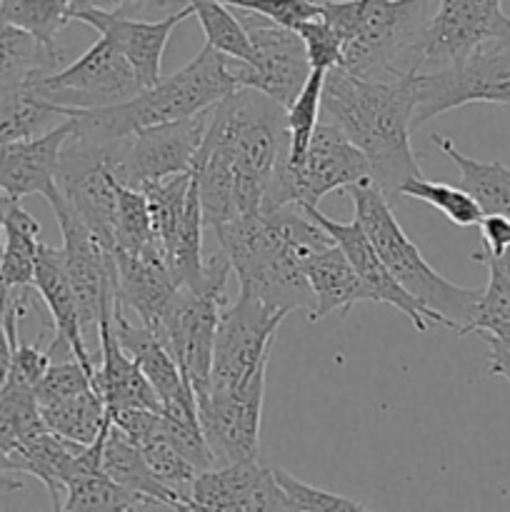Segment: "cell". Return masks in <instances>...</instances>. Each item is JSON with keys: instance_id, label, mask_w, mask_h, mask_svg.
<instances>
[{"instance_id": "cell-44", "label": "cell", "mask_w": 510, "mask_h": 512, "mask_svg": "<svg viewBox=\"0 0 510 512\" xmlns=\"http://www.w3.org/2000/svg\"><path fill=\"white\" fill-rule=\"evenodd\" d=\"M238 10H250V13L265 15L285 28H295L303 20L320 18V3L315 0H220Z\"/></svg>"}, {"instance_id": "cell-2", "label": "cell", "mask_w": 510, "mask_h": 512, "mask_svg": "<svg viewBox=\"0 0 510 512\" xmlns=\"http://www.w3.org/2000/svg\"><path fill=\"white\" fill-rule=\"evenodd\" d=\"M213 235L238 278L240 293L285 315L298 308L313 310L303 263L335 240L300 205L238 215L215 225Z\"/></svg>"}, {"instance_id": "cell-17", "label": "cell", "mask_w": 510, "mask_h": 512, "mask_svg": "<svg viewBox=\"0 0 510 512\" xmlns=\"http://www.w3.org/2000/svg\"><path fill=\"white\" fill-rule=\"evenodd\" d=\"M110 328H113L115 338L123 345L125 353L138 363L148 383L158 393L163 413L170 418L190 420L198 423V403H195V393L190 388L188 380L180 373L178 363L170 355V350L160 343L158 335L143 323H135L128 318V310L120 305H113V315H110Z\"/></svg>"}, {"instance_id": "cell-1", "label": "cell", "mask_w": 510, "mask_h": 512, "mask_svg": "<svg viewBox=\"0 0 510 512\" xmlns=\"http://www.w3.org/2000/svg\"><path fill=\"white\" fill-rule=\"evenodd\" d=\"M288 143L285 108L260 90L240 85L215 105L193 165L205 228L260 213Z\"/></svg>"}, {"instance_id": "cell-16", "label": "cell", "mask_w": 510, "mask_h": 512, "mask_svg": "<svg viewBox=\"0 0 510 512\" xmlns=\"http://www.w3.org/2000/svg\"><path fill=\"white\" fill-rule=\"evenodd\" d=\"M190 510L218 512H288V498L275 483L273 468L258 460L215 465L195 475L190 488Z\"/></svg>"}, {"instance_id": "cell-18", "label": "cell", "mask_w": 510, "mask_h": 512, "mask_svg": "<svg viewBox=\"0 0 510 512\" xmlns=\"http://www.w3.org/2000/svg\"><path fill=\"white\" fill-rule=\"evenodd\" d=\"M190 15H193V8L185 3L178 13L165 15L163 20H153V23L150 20L125 18L120 10L113 13V10L100 8L78 10V13H73V20L90 25L105 40H110V45L133 65L143 88H150L160 80V65H163L165 45H168L170 35Z\"/></svg>"}, {"instance_id": "cell-49", "label": "cell", "mask_w": 510, "mask_h": 512, "mask_svg": "<svg viewBox=\"0 0 510 512\" xmlns=\"http://www.w3.org/2000/svg\"><path fill=\"white\" fill-rule=\"evenodd\" d=\"M13 203V198H8V195L0 190V253H3V223H5V213H8V205Z\"/></svg>"}, {"instance_id": "cell-14", "label": "cell", "mask_w": 510, "mask_h": 512, "mask_svg": "<svg viewBox=\"0 0 510 512\" xmlns=\"http://www.w3.org/2000/svg\"><path fill=\"white\" fill-rule=\"evenodd\" d=\"M228 300L180 285L168 310L153 330L160 343L170 350L180 373L193 388L195 400L210 393V368H213L215 328Z\"/></svg>"}, {"instance_id": "cell-34", "label": "cell", "mask_w": 510, "mask_h": 512, "mask_svg": "<svg viewBox=\"0 0 510 512\" xmlns=\"http://www.w3.org/2000/svg\"><path fill=\"white\" fill-rule=\"evenodd\" d=\"M190 185H193V170L170 175V178L155 180L143 185L145 200H148L150 223H153L155 248L160 250L163 260L168 258V250L178 235L180 220L185 215V205L190 198Z\"/></svg>"}, {"instance_id": "cell-38", "label": "cell", "mask_w": 510, "mask_h": 512, "mask_svg": "<svg viewBox=\"0 0 510 512\" xmlns=\"http://www.w3.org/2000/svg\"><path fill=\"white\" fill-rule=\"evenodd\" d=\"M485 268H488V285L480 290L465 335L475 333L480 338L510 343V278L493 265Z\"/></svg>"}, {"instance_id": "cell-50", "label": "cell", "mask_w": 510, "mask_h": 512, "mask_svg": "<svg viewBox=\"0 0 510 512\" xmlns=\"http://www.w3.org/2000/svg\"><path fill=\"white\" fill-rule=\"evenodd\" d=\"M500 343H503V340H500ZM505 345V348H508L510 350V343H503Z\"/></svg>"}, {"instance_id": "cell-20", "label": "cell", "mask_w": 510, "mask_h": 512, "mask_svg": "<svg viewBox=\"0 0 510 512\" xmlns=\"http://www.w3.org/2000/svg\"><path fill=\"white\" fill-rule=\"evenodd\" d=\"M70 133H73V118L65 115L63 123L50 128L48 133L0 145V190L13 200L38 193L50 205L60 203L63 200L58 190L60 150Z\"/></svg>"}, {"instance_id": "cell-4", "label": "cell", "mask_w": 510, "mask_h": 512, "mask_svg": "<svg viewBox=\"0 0 510 512\" xmlns=\"http://www.w3.org/2000/svg\"><path fill=\"white\" fill-rule=\"evenodd\" d=\"M238 88V80L230 73L228 55L205 43L188 65L143 88L125 103L105 108H60V113L63 118H73V133L95 143H118L140 128L203 113Z\"/></svg>"}, {"instance_id": "cell-12", "label": "cell", "mask_w": 510, "mask_h": 512, "mask_svg": "<svg viewBox=\"0 0 510 512\" xmlns=\"http://www.w3.org/2000/svg\"><path fill=\"white\" fill-rule=\"evenodd\" d=\"M35 85L60 108H105L143 90L133 65L103 35L78 60L35 80Z\"/></svg>"}, {"instance_id": "cell-13", "label": "cell", "mask_w": 510, "mask_h": 512, "mask_svg": "<svg viewBox=\"0 0 510 512\" xmlns=\"http://www.w3.org/2000/svg\"><path fill=\"white\" fill-rule=\"evenodd\" d=\"M213 108L190 115V118L173 120V123L135 130L120 145L113 170L115 178L130 188L140 190L155 180L193 170Z\"/></svg>"}, {"instance_id": "cell-41", "label": "cell", "mask_w": 510, "mask_h": 512, "mask_svg": "<svg viewBox=\"0 0 510 512\" xmlns=\"http://www.w3.org/2000/svg\"><path fill=\"white\" fill-rule=\"evenodd\" d=\"M275 483L280 485L283 495L288 498L290 510L300 512H363L370 510L365 503H358L353 498H343V495L328 493V490L313 488V485L303 483L295 475H290L288 470L273 468Z\"/></svg>"}, {"instance_id": "cell-24", "label": "cell", "mask_w": 510, "mask_h": 512, "mask_svg": "<svg viewBox=\"0 0 510 512\" xmlns=\"http://www.w3.org/2000/svg\"><path fill=\"white\" fill-rule=\"evenodd\" d=\"M303 270L315 298L313 310L308 313L310 323H318L333 313H340L345 318L358 303H373L368 288L338 243H330L310 253L305 258Z\"/></svg>"}, {"instance_id": "cell-30", "label": "cell", "mask_w": 510, "mask_h": 512, "mask_svg": "<svg viewBox=\"0 0 510 512\" xmlns=\"http://www.w3.org/2000/svg\"><path fill=\"white\" fill-rule=\"evenodd\" d=\"M58 115L63 118L60 105L45 98L35 83L0 85V145L33 138Z\"/></svg>"}, {"instance_id": "cell-28", "label": "cell", "mask_w": 510, "mask_h": 512, "mask_svg": "<svg viewBox=\"0 0 510 512\" xmlns=\"http://www.w3.org/2000/svg\"><path fill=\"white\" fill-rule=\"evenodd\" d=\"M435 148L450 158L458 168V185L478 203L483 215H505L510 218V168L503 163H483L468 158L455 148V143L445 135H430Z\"/></svg>"}, {"instance_id": "cell-45", "label": "cell", "mask_w": 510, "mask_h": 512, "mask_svg": "<svg viewBox=\"0 0 510 512\" xmlns=\"http://www.w3.org/2000/svg\"><path fill=\"white\" fill-rule=\"evenodd\" d=\"M5 298L8 293H0V393L10 375V363H13V343H10L8 325H5Z\"/></svg>"}, {"instance_id": "cell-42", "label": "cell", "mask_w": 510, "mask_h": 512, "mask_svg": "<svg viewBox=\"0 0 510 512\" xmlns=\"http://www.w3.org/2000/svg\"><path fill=\"white\" fill-rule=\"evenodd\" d=\"M293 30L303 40L310 68L325 70V73L333 68H340V63H343V40H340V35L323 18L303 20Z\"/></svg>"}, {"instance_id": "cell-26", "label": "cell", "mask_w": 510, "mask_h": 512, "mask_svg": "<svg viewBox=\"0 0 510 512\" xmlns=\"http://www.w3.org/2000/svg\"><path fill=\"white\" fill-rule=\"evenodd\" d=\"M68 60L65 48L50 45L28 30L0 20V85L35 83L60 70Z\"/></svg>"}, {"instance_id": "cell-32", "label": "cell", "mask_w": 510, "mask_h": 512, "mask_svg": "<svg viewBox=\"0 0 510 512\" xmlns=\"http://www.w3.org/2000/svg\"><path fill=\"white\" fill-rule=\"evenodd\" d=\"M65 512L75 510H118V512H135V510H168L160 500L150 495L133 493L123 488L115 480H110L103 470L98 473H80L68 480L63 500Z\"/></svg>"}, {"instance_id": "cell-29", "label": "cell", "mask_w": 510, "mask_h": 512, "mask_svg": "<svg viewBox=\"0 0 510 512\" xmlns=\"http://www.w3.org/2000/svg\"><path fill=\"white\" fill-rule=\"evenodd\" d=\"M103 473L118 485H123V488L133 490V493H143L160 500L168 510H185L183 500L168 485L155 478L138 445L130 443L118 428H113V423H110L108 438H105L103 445Z\"/></svg>"}, {"instance_id": "cell-40", "label": "cell", "mask_w": 510, "mask_h": 512, "mask_svg": "<svg viewBox=\"0 0 510 512\" xmlns=\"http://www.w3.org/2000/svg\"><path fill=\"white\" fill-rule=\"evenodd\" d=\"M0 20L55 45L60 30L73 20V13L68 0H0Z\"/></svg>"}, {"instance_id": "cell-3", "label": "cell", "mask_w": 510, "mask_h": 512, "mask_svg": "<svg viewBox=\"0 0 510 512\" xmlns=\"http://www.w3.org/2000/svg\"><path fill=\"white\" fill-rule=\"evenodd\" d=\"M320 113L363 150L373 180L390 203L400 198L398 190L405 180L423 175L410 145V78L373 80L333 68L325 73Z\"/></svg>"}, {"instance_id": "cell-10", "label": "cell", "mask_w": 510, "mask_h": 512, "mask_svg": "<svg viewBox=\"0 0 510 512\" xmlns=\"http://www.w3.org/2000/svg\"><path fill=\"white\" fill-rule=\"evenodd\" d=\"M238 20L243 23L245 35L250 40L253 58L248 63L228 58L230 73L235 75L238 85L260 90L275 103L288 108L313 70L303 40L293 28H285V25L275 23L265 15L250 13V10H240Z\"/></svg>"}, {"instance_id": "cell-21", "label": "cell", "mask_w": 510, "mask_h": 512, "mask_svg": "<svg viewBox=\"0 0 510 512\" xmlns=\"http://www.w3.org/2000/svg\"><path fill=\"white\" fill-rule=\"evenodd\" d=\"M35 290L43 298L45 308H48L50 318H53L55 338L48 345V353L53 355L55 350L65 348L70 358L78 360L85 368L90 378H95V358L93 350L88 348V340L83 335V325H80L78 300H75L73 285H70L68 273L63 265V253L58 248L40 243L38 260H35Z\"/></svg>"}, {"instance_id": "cell-19", "label": "cell", "mask_w": 510, "mask_h": 512, "mask_svg": "<svg viewBox=\"0 0 510 512\" xmlns=\"http://www.w3.org/2000/svg\"><path fill=\"white\" fill-rule=\"evenodd\" d=\"M315 223L320 225L323 230H328L330 238L343 248V253L348 255L350 265L355 268V273L360 275V280L365 283L368 288L370 298L373 303H385V305H393L395 310L405 315L410 323L415 325L418 333H425L428 330V320L430 323L440 325L438 318L430 313L425 305H420L398 280L393 278V273L388 270V265L383 263V258L378 255L375 245L370 243V238L365 235V230L360 228L358 223H338V220L328 218L318 210V205H300Z\"/></svg>"}, {"instance_id": "cell-43", "label": "cell", "mask_w": 510, "mask_h": 512, "mask_svg": "<svg viewBox=\"0 0 510 512\" xmlns=\"http://www.w3.org/2000/svg\"><path fill=\"white\" fill-rule=\"evenodd\" d=\"M90 385H93V378L85 373V368L78 360L70 358L65 360V363H50V368L45 370L43 378L38 380L33 393L38 405H50L58 403V400L70 398V395L83 393Z\"/></svg>"}, {"instance_id": "cell-7", "label": "cell", "mask_w": 510, "mask_h": 512, "mask_svg": "<svg viewBox=\"0 0 510 512\" xmlns=\"http://www.w3.org/2000/svg\"><path fill=\"white\" fill-rule=\"evenodd\" d=\"M280 155L263 200V213L285 205H318L325 195L345 193L350 185L373 178L363 150L333 123H318L300 165Z\"/></svg>"}, {"instance_id": "cell-36", "label": "cell", "mask_w": 510, "mask_h": 512, "mask_svg": "<svg viewBox=\"0 0 510 512\" xmlns=\"http://www.w3.org/2000/svg\"><path fill=\"white\" fill-rule=\"evenodd\" d=\"M185 3L193 8V15L198 18L210 48L220 50L233 60H243V63L253 58L243 23L238 20V15L230 13V5L220 3V0H185Z\"/></svg>"}, {"instance_id": "cell-15", "label": "cell", "mask_w": 510, "mask_h": 512, "mask_svg": "<svg viewBox=\"0 0 510 512\" xmlns=\"http://www.w3.org/2000/svg\"><path fill=\"white\" fill-rule=\"evenodd\" d=\"M265 370L233 393H208L198 403V423L215 463L258 460L260 418H263Z\"/></svg>"}, {"instance_id": "cell-11", "label": "cell", "mask_w": 510, "mask_h": 512, "mask_svg": "<svg viewBox=\"0 0 510 512\" xmlns=\"http://www.w3.org/2000/svg\"><path fill=\"white\" fill-rule=\"evenodd\" d=\"M488 43H510L503 0H438L418 40V70L460 63Z\"/></svg>"}, {"instance_id": "cell-6", "label": "cell", "mask_w": 510, "mask_h": 512, "mask_svg": "<svg viewBox=\"0 0 510 512\" xmlns=\"http://www.w3.org/2000/svg\"><path fill=\"white\" fill-rule=\"evenodd\" d=\"M345 193L353 200V220L365 230V235L375 245L393 278L420 305H425L438 318L440 325L455 330L458 335H465L480 290L460 288V285L450 283L420 255L418 245L400 228L393 213V203L385 198V193L373 178L350 185Z\"/></svg>"}, {"instance_id": "cell-48", "label": "cell", "mask_w": 510, "mask_h": 512, "mask_svg": "<svg viewBox=\"0 0 510 512\" xmlns=\"http://www.w3.org/2000/svg\"><path fill=\"white\" fill-rule=\"evenodd\" d=\"M475 263L493 265V268H498L500 273H503V275H508V278H510V248L505 250V253H500L498 258H475Z\"/></svg>"}, {"instance_id": "cell-39", "label": "cell", "mask_w": 510, "mask_h": 512, "mask_svg": "<svg viewBox=\"0 0 510 512\" xmlns=\"http://www.w3.org/2000/svg\"><path fill=\"white\" fill-rule=\"evenodd\" d=\"M323 80L325 70H310L308 80L300 88V93L295 95L293 103L285 108V125H288V160L290 165H300L305 158V150H308L310 138H313L315 125L320 123V98H323Z\"/></svg>"}, {"instance_id": "cell-47", "label": "cell", "mask_w": 510, "mask_h": 512, "mask_svg": "<svg viewBox=\"0 0 510 512\" xmlns=\"http://www.w3.org/2000/svg\"><path fill=\"white\" fill-rule=\"evenodd\" d=\"M68 3H70V13H78V10H88V8L120 10L125 8V5L145 3V0H68Z\"/></svg>"}, {"instance_id": "cell-8", "label": "cell", "mask_w": 510, "mask_h": 512, "mask_svg": "<svg viewBox=\"0 0 510 512\" xmlns=\"http://www.w3.org/2000/svg\"><path fill=\"white\" fill-rule=\"evenodd\" d=\"M413 130L470 103L510 110V43H488L460 63L410 75Z\"/></svg>"}, {"instance_id": "cell-31", "label": "cell", "mask_w": 510, "mask_h": 512, "mask_svg": "<svg viewBox=\"0 0 510 512\" xmlns=\"http://www.w3.org/2000/svg\"><path fill=\"white\" fill-rule=\"evenodd\" d=\"M40 430H48V425H45L43 415H40L33 388L5 385L3 393H0V465L23 440L40 433ZM20 488L23 485L18 480L0 470V490L13 493V490Z\"/></svg>"}, {"instance_id": "cell-37", "label": "cell", "mask_w": 510, "mask_h": 512, "mask_svg": "<svg viewBox=\"0 0 510 512\" xmlns=\"http://www.w3.org/2000/svg\"><path fill=\"white\" fill-rule=\"evenodd\" d=\"M398 195L400 198H413L420 200V203H428L430 208L440 210L458 228H473L483 218V210L478 208V203L460 185L433 183V180H425L423 175H418V178L405 180L400 185Z\"/></svg>"}, {"instance_id": "cell-5", "label": "cell", "mask_w": 510, "mask_h": 512, "mask_svg": "<svg viewBox=\"0 0 510 512\" xmlns=\"http://www.w3.org/2000/svg\"><path fill=\"white\" fill-rule=\"evenodd\" d=\"M433 0H325L320 18L343 40L340 68L373 80L418 70V40Z\"/></svg>"}, {"instance_id": "cell-25", "label": "cell", "mask_w": 510, "mask_h": 512, "mask_svg": "<svg viewBox=\"0 0 510 512\" xmlns=\"http://www.w3.org/2000/svg\"><path fill=\"white\" fill-rule=\"evenodd\" d=\"M85 445L63 438L53 430H40L18 445L3 460V473H28L45 485L55 510H63L65 488L75 473V458Z\"/></svg>"}, {"instance_id": "cell-33", "label": "cell", "mask_w": 510, "mask_h": 512, "mask_svg": "<svg viewBox=\"0 0 510 512\" xmlns=\"http://www.w3.org/2000/svg\"><path fill=\"white\" fill-rule=\"evenodd\" d=\"M45 425L53 433L63 438L75 440L80 445H90L103 430L108 413H105V400L95 385L85 388L83 393L70 395L50 405H38Z\"/></svg>"}, {"instance_id": "cell-23", "label": "cell", "mask_w": 510, "mask_h": 512, "mask_svg": "<svg viewBox=\"0 0 510 512\" xmlns=\"http://www.w3.org/2000/svg\"><path fill=\"white\" fill-rule=\"evenodd\" d=\"M115 305V303H113ZM113 305L103 310L100 315L98 328V360H95V378L93 385L100 390L105 400V410L115 408H150L163 413L158 393L143 370L138 368L133 358L123 350V345L115 338L113 328H110V315H113Z\"/></svg>"}, {"instance_id": "cell-22", "label": "cell", "mask_w": 510, "mask_h": 512, "mask_svg": "<svg viewBox=\"0 0 510 512\" xmlns=\"http://www.w3.org/2000/svg\"><path fill=\"white\" fill-rule=\"evenodd\" d=\"M115 265H118L115 305H120L123 310H133L135 318L145 328L155 330L180 288L160 250L148 248L143 253H120L118 250Z\"/></svg>"}, {"instance_id": "cell-27", "label": "cell", "mask_w": 510, "mask_h": 512, "mask_svg": "<svg viewBox=\"0 0 510 512\" xmlns=\"http://www.w3.org/2000/svg\"><path fill=\"white\" fill-rule=\"evenodd\" d=\"M40 248V223L13 200L3 223V253H0V293L33 290L35 260Z\"/></svg>"}, {"instance_id": "cell-46", "label": "cell", "mask_w": 510, "mask_h": 512, "mask_svg": "<svg viewBox=\"0 0 510 512\" xmlns=\"http://www.w3.org/2000/svg\"><path fill=\"white\" fill-rule=\"evenodd\" d=\"M483 340L485 345H488V373L508 380L510 385V350L495 338H483Z\"/></svg>"}, {"instance_id": "cell-9", "label": "cell", "mask_w": 510, "mask_h": 512, "mask_svg": "<svg viewBox=\"0 0 510 512\" xmlns=\"http://www.w3.org/2000/svg\"><path fill=\"white\" fill-rule=\"evenodd\" d=\"M288 318L260 300L238 293V300L223 308L215 328L210 393H233L245 388L260 370L268 368L270 350L280 323Z\"/></svg>"}, {"instance_id": "cell-35", "label": "cell", "mask_w": 510, "mask_h": 512, "mask_svg": "<svg viewBox=\"0 0 510 512\" xmlns=\"http://www.w3.org/2000/svg\"><path fill=\"white\" fill-rule=\"evenodd\" d=\"M115 253H143L155 248L153 223L145 193L115 178Z\"/></svg>"}]
</instances>
